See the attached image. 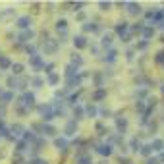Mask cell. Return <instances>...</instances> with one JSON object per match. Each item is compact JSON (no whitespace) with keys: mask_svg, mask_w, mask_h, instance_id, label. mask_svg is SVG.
Listing matches in <instances>:
<instances>
[{"mask_svg":"<svg viewBox=\"0 0 164 164\" xmlns=\"http://www.w3.org/2000/svg\"><path fill=\"white\" fill-rule=\"evenodd\" d=\"M39 112L43 116V120H52L54 118V110H52V104H44V106H39Z\"/></svg>","mask_w":164,"mask_h":164,"instance_id":"obj_1","label":"cell"},{"mask_svg":"<svg viewBox=\"0 0 164 164\" xmlns=\"http://www.w3.org/2000/svg\"><path fill=\"white\" fill-rule=\"evenodd\" d=\"M58 43H60V41H54V39L44 41V54H54L58 50Z\"/></svg>","mask_w":164,"mask_h":164,"instance_id":"obj_2","label":"cell"},{"mask_svg":"<svg viewBox=\"0 0 164 164\" xmlns=\"http://www.w3.org/2000/svg\"><path fill=\"white\" fill-rule=\"evenodd\" d=\"M20 102L25 104L27 108H31V106L35 104V95H33V93H23V97L20 99Z\"/></svg>","mask_w":164,"mask_h":164,"instance_id":"obj_3","label":"cell"},{"mask_svg":"<svg viewBox=\"0 0 164 164\" xmlns=\"http://www.w3.org/2000/svg\"><path fill=\"white\" fill-rule=\"evenodd\" d=\"M75 131H77V124H75V120H71V122H68L66 127H64V133L70 137V135H75Z\"/></svg>","mask_w":164,"mask_h":164,"instance_id":"obj_4","label":"cell"},{"mask_svg":"<svg viewBox=\"0 0 164 164\" xmlns=\"http://www.w3.org/2000/svg\"><path fill=\"white\" fill-rule=\"evenodd\" d=\"M54 147H56L60 153H66V151H68V139H64V137H62V139H60V137L54 139Z\"/></svg>","mask_w":164,"mask_h":164,"instance_id":"obj_5","label":"cell"},{"mask_svg":"<svg viewBox=\"0 0 164 164\" xmlns=\"http://www.w3.org/2000/svg\"><path fill=\"white\" fill-rule=\"evenodd\" d=\"M127 12L131 14V16H137V14H141V4H135V2H127L126 4Z\"/></svg>","mask_w":164,"mask_h":164,"instance_id":"obj_6","label":"cell"},{"mask_svg":"<svg viewBox=\"0 0 164 164\" xmlns=\"http://www.w3.org/2000/svg\"><path fill=\"white\" fill-rule=\"evenodd\" d=\"M81 81H83V75H79V74H77L75 77H70V79H68V89H71V87H79Z\"/></svg>","mask_w":164,"mask_h":164,"instance_id":"obj_7","label":"cell"},{"mask_svg":"<svg viewBox=\"0 0 164 164\" xmlns=\"http://www.w3.org/2000/svg\"><path fill=\"white\" fill-rule=\"evenodd\" d=\"M74 44H75V48H85L87 47V39L83 35H77V37H74Z\"/></svg>","mask_w":164,"mask_h":164,"instance_id":"obj_8","label":"cell"},{"mask_svg":"<svg viewBox=\"0 0 164 164\" xmlns=\"http://www.w3.org/2000/svg\"><path fill=\"white\" fill-rule=\"evenodd\" d=\"M97 153L102 154V156H108V154H112V145H99Z\"/></svg>","mask_w":164,"mask_h":164,"instance_id":"obj_9","label":"cell"},{"mask_svg":"<svg viewBox=\"0 0 164 164\" xmlns=\"http://www.w3.org/2000/svg\"><path fill=\"white\" fill-rule=\"evenodd\" d=\"M17 25L21 27V29H29V25H31V17L29 16H23V17H20V20H17Z\"/></svg>","mask_w":164,"mask_h":164,"instance_id":"obj_10","label":"cell"},{"mask_svg":"<svg viewBox=\"0 0 164 164\" xmlns=\"http://www.w3.org/2000/svg\"><path fill=\"white\" fill-rule=\"evenodd\" d=\"M141 147H143V145H141V141H139L137 137H133V139L129 141V149H131L133 153H139V151H141Z\"/></svg>","mask_w":164,"mask_h":164,"instance_id":"obj_11","label":"cell"},{"mask_svg":"<svg viewBox=\"0 0 164 164\" xmlns=\"http://www.w3.org/2000/svg\"><path fill=\"white\" fill-rule=\"evenodd\" d=\"M43 133H44V135H50V137H54V135H56V127L50 126V124H43Z\"/></svg>","mask_w":164,"mask_h":164,"instance_id":"obj_12","label":"cell"},{"mask_svg":"<svg viewBox=\"0 0 164 164\" xmlns=\"http://www.w3.org/2000/svg\"><path fill=\"white\" fill-rule=\"evenodd\" d=\"M33 37H35V33H33V31H31V29H25L23 33L20 35V41H21V43H27V41H31Z\"/></svg>","mask_w":164,"mask_h":164,"instance_id":"obj_13","label":"cell"},{"mask_svg":"<svg viewBox=\"0 0 164 164\" xmlns=\"http://www.w3.org/2000/svg\"><path fill=\"white\" fill-rule=\"evenodd\" d=\"M116 127L124 133V131L127 129V120H126V118H116Z\"/></svg>","mask_w":164,"mask_h":164,"instance_id":"obj_14","label":"cell"},{"mask_svg":"<svg viewBox=\"0 0 164 164\" xmlns=\"http://www.w3.org/2000/svg\"><path fill=\"white\" fill-rule=\"evenodd\" d=\"M75 162L77 164H93V158H91V154H79Z\"/></svg>","mask_w":164,"mask_h":164,"instance_id":"obj_15","label":"cell"},{"mask_svg":"<svg viewBox=\"0 0 164 164\" xmlns=\"http://www.w3.org/2000/svg\"><path fill=\"white\" fill-rule=\"evenodd\" d=\"M83 31H91V33H99V31H101V27H99V23H85L83 25Z\"/></svg>","mask_w":164,"mask_h":164,"instance_id":"obj_16","label":"cell"},{"mask_svg":"<svg viewBox=\"0 0 164 164\" xmlns=\"http://www.w3.org/2000/svg\"><path fill=\"white\" fill-rule=\"evenodd\" d=\"M85 114H87L89 118H95L97 116V106H95V104H87V106H85V110H83Z\"/></svg>","mask_w":164,"mask_h":164,"instance_id":"obj_17","label":"cell"},{"mask_svg":"<svg viewBox=\"0 0 164 164\" xmlns=\"http://www.w3.org/2000/svg\"><path fill=\"white\" fill-rule=\"evenodd\" d=\"M71 66H74V68L83 66V58H81L79 54H74V56H71Z\"/></svg>","mask_w":164,"mask_h":164,"instance_id":"obj_18","label":"cell"},{"mask_svg":"<svg viewBox=\"0 0 164 164\" xmlns=\"http://www.w3.org/2000/svg\"><path fill=\"white\" fill-rule=\"evenodd\" d=\"M101 44H102V47H110V44H112V33H104Z\"/></svg>","mask_w":164,"mask_h":164,"instance_id":"obj_19","label":"cell"},{"mask_svg":"<svg viewBox=\"0 0 164 164\" xmlns=\"http://www.w3.org/2000/svg\"><path fill=\"white\" fill-rule=\"evenodd\" d=\"M116 56H118L116 50H108L106 56H102V60H104V62H114V60H116Z\"/></svg>","mask_w":164,"mask_h":164,"instance_id":"obj_20","label":"cell"},{"mask_svg":"<svg viewBox=\"0 0 164 164\" xmlns=\"http://www.w3.org/2000/svg\"><path fill=\"white\" fill-rule=\"evenodd\" d=\"M75 75H77V68H74L71 64L66 66V77H68V79H70V77H75Z\"/></svg>","mask_w":164,"mask_h":164,"instance_id":"obj_21","label":"cell"},{"mask_svg":"<svg viewBox=\"0 0 164 164\" xmlns=\"http://www.w3.org/2000/svg\"><path fill=\"white\" fill-rule=\"evenodd\" d=\"M0 68H2V70H8V68H12V62H10V58H6V56H0Z\"/></svg>","mask_w":164,"mask_h":164,"instance_id":"obj_22","label":"cell"},{"mask_svg":"<svg viewBox=\"0 0 164 164\" xmlns=\"http://www.w3.org/2000/svg\"><path fill=\"white\" fill-rule=\"evenodd\" d=\"M162 147H164V141H162V139H154V141H153V145H151L153 151H160Z\"/></svg>","mask_w":164,"mask_h":164,"instance_id":"obj_23","label":"cell"},{"mask_svg":"<svg viewBox=\"0 0 164 164\" xmlns=\"http://www.w3.org/2000/svg\"><path fill=\"white\" fill-rule=\"evenodd\" d=\"M58 81H60V75H58V74H54V71H52V74L48 75V85H52V87H54V85H56Z\"/></svg>","mask_w":164,"mask_h":164,"instance_id":"obj_24","label":"cell"},{"mask_svg":"<svg viewBox=\"0 0 164 164\" xmlns=\"http://www.w3.org/2000/svg\"><path fill=\"white\" fill-rule=\"evenodd\" d=\"M126 31H127V23H126V21H120V23H118V25H116V33L124 35V33H126Z\"/></svg>","mask_w":164,"mask_h":164,"instance_id":"obj_25","label":"cell"},{"mask_svg":"<svg viewBox=\"0 0 164 164\" xmlns=\"http://www.w3.org/2000/svg\"><path fill=\"white\" fill-rule=\"evenodd\" d=\"M56 29L64 33V31L68 29V21H66V20H58V21H56Z\"/></svg>","mask_w":164,"mask_h":164,"instance_id":"obj_26","label":"cell"},{"mask_svg":"<svg viewBox=\"0 0 164 164\" xmlns=\"http://www.w3.org/2000/svg\"><path fill=\"white\" fill-rule=\"evenodd\" d=\"M23 131H25L23 126H20V124H14V126H12V133H14V135H21Z\"/></svg>","mask_w":164,"mask_h":164,"instance_id":"obj_27","label":"cell"},{"mask_svg":"<svg viewBox=\"0 0 164 164\" xmlns=\"http://www.w3.org/2000/svg\"><path fill=\"white\" fill-rule=\"evenodd\" d=\"M141 33H143V37H145V41H147V39H151V37H153L154 29H153V27H145V29H143V31H141Z\"/></svg>","mask_w":164,"mask_h":164,"instance_id":"obj_28","label":"cell"},{"mask_svg":"<svg viewBox=\"0 0 164 164\" xmlns=\"http://www.w3.org/2000/svg\"><path fill=\"white\" fill-rule=\"evenodd\" d=\"M143 156H151V153H153V149H151V145H143L141 147V151H139Z\"/></svg>","mask_w":164,"mask_h":164,"instance_id":"obj_29","label":"cell"},{"mask_svg":"<svg viewBox=\"0 0 164 164\" xmlns=\"http://www.w3.org/2000/svg\"><path fill=\"white\" fill-rule=\"evenodd\" d=\"M12 71L16 75H20L21 71H23V64H12Z\"/></svg>","mask_w":164,"mask_h":164,"instance_id":"obj_30","label":"cell"},{"mask_svg":"<svg viewBox=\"0 0 164 164\" xmlns=\"http://www.w3.org/2000/svg\"><path fill=\"white\" fill-rule=\"evenodd\" d=\"M83 108H81V106H75L74 108V116H75V120H81V118H83Z\"/></svg>","mask_w":164,"mask_h":164,"instance_id":"obj_31","label":"cell"},{"mask_svg":"<svg viewBox=\"0 0 164 164\" xmlns=\"http://www.w3.org/2000/svg\"><path fill=\"white\" fill-rule=\"evenodd\" d=\"M104 97H106V91H104V89H99L97 93H95V97H93V99H95V101H102Z\"/></svg>","mask_w":164,"mask_h":164,"instance_id":"obj_32","label":"cell"},{"mask_svg":"<svg viewBox=\"0 0 164 164\" xmlns=\"http://www.w3.org/2000/svg\"><path fill=\"white\" fill-rule=\"evenodd\" d=\"M95 83H97V87H102V74H95Z\"/></svg>","mask_w":164,"mask_h":164,"instance_id":"obj_33","label":"cell"},{"mask_svg":"<svg viewBox=\"0 0 164 164\" xmlns=\"http://www.w3.org/2000/svg\"><path fill=\"white\" fill-rule=\"evenodd\" d=\"M99 6H101V10H102V12H108V10L112 8V4H110V2H101Z\"/></svg>","mask_w":164,"mask_h":164,"instance_id":"obj_34","label":"cell"},{"mask_svg":"<svg viewBox=\"0 0 164 164\" xmlns=\"http://www.w3.org/2000/svg\"><path fill=\"white\" fill-rule=\"evenodd\" d=\"M2 135H4V137H8V127L0 122V137H2Z\"/></svg>","mask_w":164,"mask_h":164,"instance_id":"obj_35","label":"cell"},{"mask_svg":"<svg viewBox=\"0 0 164 164\" xmlns=\"http://www.w3.org/2000/svg\"><path fill=\"white\" fill-rule=\"evenodd\" d=\"M131 29H133V31H135V33H141V31H143V29H145V23H135L133 27H131Z\"/></svg>","mask_w":164,"mask_h":164,"instance_id":"obj_36","label":"cell"},{"mask_svg":"<svg viewBox=\"0 0 164 164\" xmlns=\"http://www.w3.org/2000/svg\"><path fill=\"white\" fill-rule=\"evenodd\" d=\"M10 101H12V93H4V95H2V102L8 104Z\"/></svg>","mask_w":164,"mask_h":164,"instance_id":"obj_37","label":"cell"},{"mask_svg":"<svg viewBox=\"0 0 164 164\" xmlns=\"http://www.w3.org/2000/svg\"><path fill=\"white\" fill-rule=\"evenodd\" d=\"M23 137H25V141H31V143H35V135L31 133V131H25Z\"/></svg>","mask_w":164,"mask_h":164,"instance_id":"obj_38","label":"cell"},{"mask_svg":"<svg viewBox=\"0 0 164 164\" xmlns=\"http://www.w3.org/2000/svg\"><path fill=\"white\" fill-rule=\"evenodd\" d=\"M154 60H156V64H160V66H162V64H164V52H158Z\"/></svg>","mask_w":164,"mask_h":164,"instance_id":"obj_39","label":"cell"},{"mask_svg":"<svg viewBox=\"0 0 164 164\" xmlns=\"http://www.w3.org/2000/svg\"><path fill=\"white\" fill-rule=\"evenodd\" d=\"M43 85V79L41 77H33V87H41Z\"/></svg>","mask_w":164,"mask_h":164,"instance_id":"obj_40","label":"cell"},{"mask_svg":"<svg viewBox=\"0 0 164 164\" xmlns=\"http://www.w3.org/2000/svg\"><path fill=\"white\" fill-rule=\"evenodd\" d=\"M135 110L143 112V110H145V104H143V102H141V101H137V102H135Z\"/></svg>","mask_w":164,"mask_h":164,"instance_id":"obj_41","label":"cell"},{"mask_svg":"<svg viewBox=\"0 0 164 164\" xmlns=\"http://www.w3.org/2000/svg\"><path fill=\"white\" fill-rule=\"evenodd\" d=\"M8 87H10V89H16V79H14V77H8Z\"/></svg>","mask_w":164,"mask_h":164,"instance_id":"obj_42","label":"cell"},{"mask_svg":"<svg viewBox=\"0 0 164 164\" xmlns=\"http://www.w3.org/2000/svg\"><path fill=\"white\" fill-rule=\"evenodd\" d=\"M25 147H27V143H25V141H21V143H17V153L25 151Z\"/></svg>","mask_w":164,"mask_h":164,"instance_id":"obj_43","label":"cell"},{"mask_svg":"<svg viewBox=\"0 0 164 164\" xmlns=\"http://www.w3.org/2000/svg\"><path fill=\"white\" fill-rule=\"evenodd\" d=\"M97 131H99L101 135H104V133H106V129H104V126H102V124H97Z\"/></svg>","mask_w":164,"mask_h":164,"instance_id":"obj_44","label":"cell"},{"mask_svg":"<svg viewBox=\"0 0 164 164\" xmlns=\"http://www.w3.org/2000/svg\"><path fill=\"white\" fill-rule=\"evenodd\" d=\"M137 48H139V50H145V48H147V41H141V43H137Z\"/></svg>","mask_w":164,"mask_h":164,"instance_id":"obj_45","label":"cell"},{"mask_svg":"<svg viewBox=\"0 0 164 164\" xmlns=\"http://www.w3.org/2000/svg\"><path fill=\"white\" fill-rule=\"evenodd\" d=\"M83 6H85V2H75L71 8H74V12H75V10H79V8H83Z\"/></svg>","mask_w":164,"mask_h":164,"instance_id":"obj_46","label":"cell"},{"mask_svg":"<svg viewBox=\"0 0 164 164\" xmlns=\"http://www.w3.org/2000/svg\"><path fill=\"white\" fill-rule=\"evenodd\" d=\"M14 162H16V164H21V154H20V153H16V156H14Z\"/></svg>","mask_w":164,"mask_h":164,"instance_id":"obj_47","label":"cell"},{"mask_svg":"<svg viewBox=\"0 0 164 164\" xmlns=\"http://www.w3.org/2000/svg\"><path fill=\"white\" fill-rule=\"evenodd\" d=\"M118 162H120V164H129V158H126V156H120V158H118Z\"/></svg>","mask_w":164,"mask_h":164,"instance_id":"obj_48","label":"cell"},{"mask_svg":"<svg viewBox=\"0 0 164 164\" xmlns=\"http://www.w3.org/2000/svg\"><path fill=\"white\" fill-rule=\"evenodd\" d=\"M147 164H160V162H158V158H149Z\"/></svg>","mask_w":164,"mask_h":164,"instance_id":"obj_49","label":"cell"},{"mask_svg":"<svg viewBox=\"0 0 164 164\" xmlns=\"http://www.w3.org/2000/svg\"><path fill=\"white\" fill-rule=\"evenodd\" d=\"M91 52H93V54H99V47H97V44H93V47H91Z\"/></svg>","mask_w":164,"mask_h":164,"instance_id":"obj_50","label":"cell"},{"mask_svg":"<svg viewBox=\"0 0 164 164\" xmlns=\"http://www.w3.org/2000/svg\"><path fill=\"white\" fill-rule=\"evenodd\" d=\"M147 104H149V106H154V104H156V99H149Z\"/></svg>","mask_w":164,"mask_h":164,"instance_id":"obj_51","label":"cell"},{"mask_svg":"<svg viewBox=\"0 0 164 164\" xmlns=\"http://www.w3.org/2000/svg\"><path fill=\"white\" fill-rule=\"evenodd\" d=\"M156 127H158V126H156V122H154V124L149 126V129H151V131H156Z\"/></svg>","mask_w":164,"mask_h":164,"instance_id":"obj_52","label":"cell"},{"mask_svg":"<svg viewBox=\"0 0 164 164\" xmlns=\"http://www.w3.org/2000/svg\"><path fill=\"white\" fill-rule=\"evenodd\" d=\"M31 164H48L47 160H35V162H31Z\"/></svg>","mask_w":164,"mask_h":164,"instance_id":"obj_53","label":"cell"},{"mask_svg":"<svg viewBox=\"0 0 164 164\" xmlns=\"http://www.w3.org/2000/svg\"><path fill=\"white\" fill-rule=\"evenodd\" d=\"M158 29H164V20H160V21H158Z\"/></svg>","mask_w":164,"mask_h":164,"instance_id":"obj_54","label":"cell"},{"mask_svg":"<svg viewBox=\"0 0 164 164\" xmlns=\"http://www.w3.org/2000/svg\"><path fill=\"white\" fill-rule=\"evenodd\" d=\"M160 89H162V93H164V85H162V87H160Z\"/></svg>","mask_w":164,"mask_h":164,"instance_id":"obj_55","label":"cell"},{"mask_svg":"<svg viewBox=\"0 0 164 164\" xmlns=\"http://www.w3.org/2000/svg\"><path fill=\"white\" fill-rule=\"evenodd\" d=\"M21 164H31V162H21Z\"/></svg>","mask_w":164,"mask_h":164,"instance_id":"obj_56","label":"cell"},{"mask_svg":"<svg viewBox=\"0 0 164 164\" xmlns=\"http://www.w3.org/2000/svg\"><path fill=\"white\" fill-rule=\"evenodd\" d=\"M162 43H164V35H162Z\"/></svg>","mask_w":164,"mask_h":164,"instance_id":"obj_57","label":"cell"}]
</instances>
